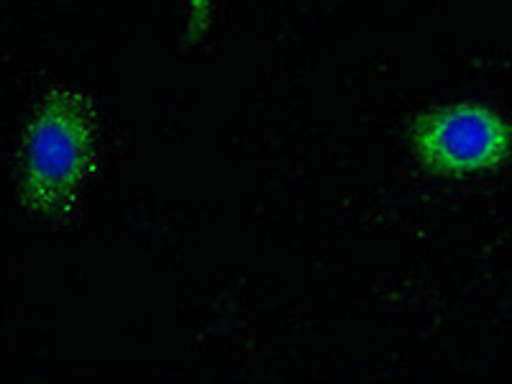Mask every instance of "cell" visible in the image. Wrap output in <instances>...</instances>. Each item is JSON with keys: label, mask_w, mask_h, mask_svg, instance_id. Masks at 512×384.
Returning a JSON list of instances; mask_svg holds the SVG:
<instances>
[{"label": "cell", "mask_w": 512, "mask_h": 384, "mask_svg": "<svg viewBox=\"0 0 512 384\" xmlns=\"http://www.w3.org/2000/svg\"><path fill=\"white\" fill-rule=\"evenodd\" d=\"M98 108L70 85L47 90L18 146V200L36 218L67 223L98 169Z\"/></svg>", "instance_id": "cell-1"}, {"label": "cell", "mask_w": 512, "mask_h": 384, "mask_svg": "<svg viewBox=\"0 0 512 384\" xmlns=\"http://www.w3.org/2000/svg\"><path fill=\"white\" fill-rule=\"evenodd\" d=\"M408 144L425 175L469 180L512 162V123L477 100H454L415 116Z\"/></svg>", "instance_id": "cell-2"}, {"label": "cell", "mask_w": 512, "mask_h": 384, "mask_svg": "<svg viewBox=\"0 0 512 384\" xmlns=\"http://www.w3.org/2000/svg\"><path fill=\"white\" fill-rule=\"evenodd\" d=\"M213 8H216V0H187V24L182 34L185 47L203 44L213 24Z\"/></svg>", "instance_id": "cell-3"}]
</instances>
